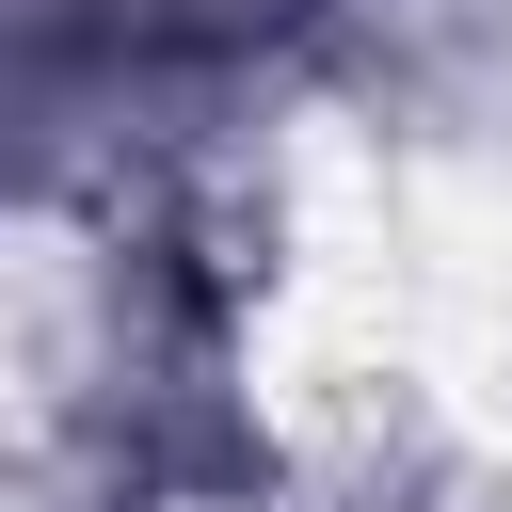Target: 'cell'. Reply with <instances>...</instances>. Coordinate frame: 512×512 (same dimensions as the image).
Returning <instances> with one entry per match:
<instances>
[{"label": "cell", "instance_id": "1", "mask_svg": "<svg viewBox=\"0 0 512 512\" xmlns=\"http://www.w3.org/2000/svg\"><path fill=\"white\" fill-rule=\"evenodd\" d=\"M112 64H128V16L80 32V80H112ZM48 96H64V64H16V112H48Z\"/></svg>", "mask_w": 512, "mask_h": 512}]
</instances>
